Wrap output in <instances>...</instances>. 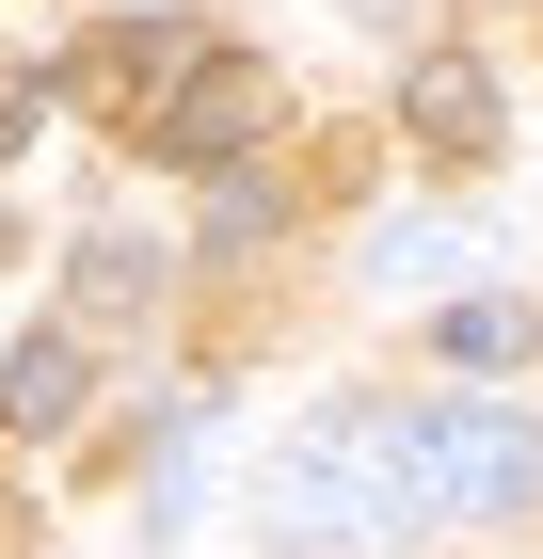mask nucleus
<instances>
[{
    "mask_svg": "<svg viewBox=\"0 0 543 559\" xmlns=\"http://www.w3.org/2000/svg\"><path fill=\"white\" fill-rule=\"evenodd\" d=\"M543 496V431L496 400H335L288 464V527L383 544V527H496Z\"/></svg>",
    "mask_w": 543,
    "mask_h": 559,
    "instance_id": "nucleus-1",
    "label": "nucleus"
},
{
    "mask_svg": "<svg viewBox=\"0 0 543 559\" xmlns=\"http://www.w3.org/2000/svg\"><path fill=\"white\" fill-rule=\"evenodd\" d=\"M256 129H272V64L256 48H192L161 81V112H144V160L209 176V160H256Z\"/></svg>",
    "mask_w": 543,
    "mask_h": 559,
    "instance_id": "nucleus-2",
    "label": "nucleus"
},
{
    "mask_svg": "<svg viewBox=\"0 0 543 559\" xmlns=\"http://www.w3.org/2000/svg\"><path fill=\"white\" fill-rule=\"evenodd\" d=\"M400 129H416L432 160H480V144H496V64H480V48H416V64H400Z\"/></svg>",
    "mask_w": 543,
    "mask_h": 559,
    "instance_id": "nucleus-3",
    "label": "nucleus"
},
{
    "mask_svg": "<svg viewBox=\"0 0 543 559\" xmlns=\"http://www.w3.org/2000/svg\"><path fill=\"white\" fill-rule=\"evenodd\" d=\"M81 400H96V352L64 336V320L0 352V431H81Z\"/></svg>",
    "mask_w": 543,
    "mask_h": 559,
    "instance_id": "nucleus-4",
    "label": "nucleus"
},
{
    "mask_svg": "<svg viewBox=\"0 0 543 559\" xmlns=\"http://www.w3.org/2000/svg\"><path fill=\"white\" fill-rule=\"evenodd\" d=\"M192 48H209V33H192V16H144V33H113V48H96V81H113V112H128V129L161 112V81H176V64H192Z\"/></svg>",
    "mask_w": 543,
    "mask_h": 559,
    "instance_id": "nucleus-5",
    "label": "nucleus"
},
{
    "mask_svg": "<svg viewBox=\"0 0 543 559\" xmlns=\"http://www.w3.org/2000/svg\"><path fill=\"white\" fill-rule=\"evenodd\" d=\"M272 224H288V192H272V176H240V160H209V257H256Z\"/></svg>",
    "mask_w": 543,
    "mask_h": 559,
    "instance_id": "nucleus-6",
    "label": "nucleus"
},
{
    "mask_svg": "<svg viewBox=\"0 0 543 559\" xmlns=\"http://www.w3.org/2000/svg\"><path fill=\"white\" fill-rule=\"evenodd\" d=\"M161 304V257L144 240H81V320H144Z\"/></svg>",
    "mask_w": 543,
    "mask_h": 559,
    "instance_id": "nucleus-7",
    "label": "nucleus"
},
{
    "mask_svg": "<svg viewBox=\"0 0 543 559\" xmlns=\"http://www.w3.org/2000/svg\"><path fill=\"white\" fill-rule=\"evenodd\" d=\"M463 224H368V288H448Z\"/></svg>",
    "mask_w": 543,
    "mask_h": 559,
    "instance_id": "nucleus-8",
    "label": "nucleus"
},
{
    "mask_svg": "<svg viewBox=\"0 0 543 559\" xmlns=\"http://www.w3.org/2000/svg\"><path fill=\"white\" fill-rule=\"evenodd\" d=\"M448 368H528V304H448Z\"/></svg>",
    "mask_w": 543,
    "mask_h": 559,
    "instance_id": "nucleus-9",
    "label": "nucleus"
}]
</instances>
